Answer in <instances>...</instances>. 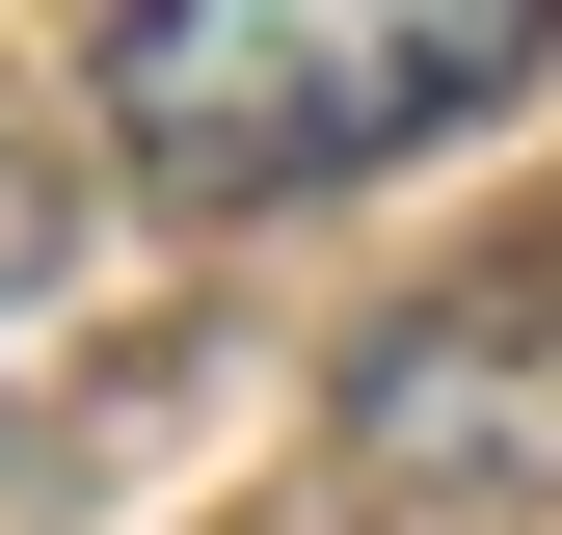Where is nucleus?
Instances as JSON below:
<instances>
[{
	"mask_svg": "<svg viewBox=\"0 0 562 535\" xmlns=\"http://www.w3.org/2000/svg\"><path fill=\"white\" fill-rule=\"evenodd\" d=\"M562 54V0H108V161H161L188 215H268V187H375L482 134Z\"/></svg>",
	"mask_w": 562,
	"mask_h": 535,
	"instance_id": "1",
	"label": "nucleus"
}]
</instances>
